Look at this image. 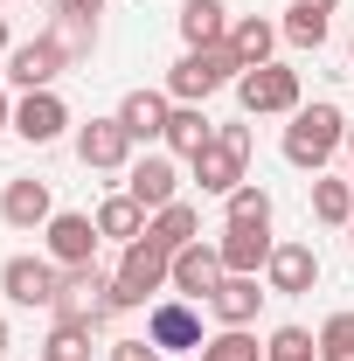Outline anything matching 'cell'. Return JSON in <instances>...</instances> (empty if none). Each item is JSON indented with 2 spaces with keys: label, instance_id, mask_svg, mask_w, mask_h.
I'll return each instance as SVG.
<instances>
[{
  "label": "cell",
  "instance_id": "6da1fadb",
  "mask_svg": "<svg viewBox=\"0 0 354 361\" xmlns=\"http://www.w3.org/2000/svg\"><path fill=\"white\" fill-rule=\"evenodd\" d=\"M341 146H348V111H341V104L312 97V104L292 111V126H285V160H292L299 174H319Z\"/></svg>",
  "mask_w": 354,
  "mask_h": 361
},
{
  "label": "cell",
  "instance_id": "7a4b0ae2",
  "mask_svg": "<svg viewBox=\"0 0 354 361\" xmlns=\"http://www.w3.org/2000/svg\"><path fill=\"white\" fill-rule=\"evenodd\" d=\"M167 285H174V250H160L153 236H139V243H126V264L111 278V313H133V306H146Z\"/></svg>",
  "mask_w": 354,
  "mask_h": 361
},
{
  "label": "cell",
  "instance_id": "3957f363",
  "mask_svg": "<svg viewBox=\"0 0 354 361\" xmlns=\"http://www.w3.org/2000/svg\"><path fill=\"white\" fill-rule=\"evenodd\" d=\"M243 77V63L229 56V42H216V49H188L174 70H167V97L174 104H209L222 84H236Z\"/></svg>",
  "mask_w": 354,
  "mask_h": 361
},
{
  "label": "cell",
  "instance_id": "277c9868",
  "mask_svg": "<svg viewBox=\"0 0 354 361\" xmlns=\"http://www.w3.org/2000/svg\"><path fill=\"white\" fill-rule=\"evenodd\" d=\"M243 160H250V126H216V139L188 160V174L202 195H236L243 188Z\"/></svg>",
  "mask_w": 354,
  "mask_h": 361
},
{
  "label": "cell",
  "instance_id": "5b68a950",
  "mask_svg": "<svg viewBox=\"0 0 354 361\" xmlns=\"http://www.w3.org/2000/svg\"><path fill=\"white\" fill-rule=\"evenodd\" d=\"M236 104L250 111V118H292L306 97H299V70H285V63H257V70H243L236 77Z\"/></svg>",
  "mask_w": 354,
  "mask_h": 361
},
{
  "label": "cell",
  "instance_id": "8992f818",
  "mask_svg": "<svg viewBox=\"0 0 354 361\" xmlns=\"http://www.w3.org/2000/svg\"><path fill=\"white\" fill-rule=\"evenodd\" d=\"M146 341H153L160 355L181 361V355H202V341H209V334H202V313H195L188 299H160V306L146 313Z\"/></svg>",
  "mask_w": 354,
  "mask_h": 361
},
{
  "label": "cell",
  "instance_id": "52a82bcc",
  "mask_svg": "<svg viewBox=\"0 0 354 361\" xmlns=\"http://www.w3.org/2000/svg\"><path fill=\"white\" fill-rule=\"evenodd\" d=\"M56 319H111V278L97 264H77V271H63V292H56V306H49Z\"/></svg>",
  "mask_w": 354,
  "mask_h": 361
},
{
  "label": "cell",
  "instance_id": "ba28073f",
  "mask_svg": "<svg viewBox=\"0 0 354 361\" xmlns=\"http://www.w3.org/2000/svg\"><path fill=\"white\" fill-rule=\"evenodd\" d=\"M63 70H70V49L56 42V35H35V42H21L7 56V84L21 90V97H28V90H56Z\"/></svg>",
  "mask_w": 354,
  "mask_h": 361
},
{
  "label": "cell",
  "instance_id": "9c48e42d",
  "mask_svg": "<svg viewBox=\"0 0 354 361\" xmlns=\"http://www.w3.org/2000/svg\"><path fill=\"white\" fill-rule=\"evenodd\" d=\"M42 243H49V264H63V271L97 264V216L56 209V216H49V229H42Z\"/></svg>",
  "mask_w": 354,
  "mask_h": 361
},
{
  "label": "cell",
  "instance_id": "30bf717a",
  "mask_svg": "<svg viewBox=\"0 0 354 361\" xmlns=\"http://www.w3.org/2000/svg\"><path fill=\"white\" fill-rule=\"evenodd\" d=\"M77 160H84L90 174H118V167H133V133L118 126V111L77 126Z\"/></svg>",
  "mask_w": 354,
  "mask_h": 361
},
{
  "label": "cell",
  "instance_id": "8fae6325",
  "mask_svg": "<svg viewBox=\"0 0 354 361\" xmlns=\"http://www.w3.org/2000/svg\"><path fill=\"white\" fill-rule=\"evenodd\" d=\"M0 292H7L14 306H56L63 264H49V257H7V264H0Z\"/></svg>",
  "mask_w": 354,
  "mask_h": 361
},
{
  "label": "cell",
  "instance_id": "7c38bea8",
  "mask_svg": "<svg viewBox=\"0 0 354 361\" xmlns=\"http://www.w3.org/2000/svg\"><path fill=\"white\" fill-rule=\"evenodd\" d=\"M126 195H133L146 216H160L167 202H181V167H174V153H146V160H133V167H126Z\"/></svg>",
  "mask_w": 354,
  "mask_h": 361
},
{
  "label": "cell",
  "instance_id": "4fadbf2b",
  "mask_svg": "<svg viewBox=\"0 0 354 361\" xmlns=\"http://www.w3.org/2000/svg\"><path fill=\"white\" fill-rule=\"evenodd\" d=\"M264 285L278 292V299H299V292H312L319 285V250L312 243H278L264 264Z\"/></svg>",
  "mask_w": 354,
  "mask_h": 361
},
{
  "label": "cell",
  "instance_id": "5bb4252c",
  "mask_svg": "<svg viewBox=\"0 0 354 361\" xmlns=\"http://www.w3.org/2000/svg\"><path fill=\"white\" fill-rule=\"evenodd\" d=\"M14 133L28 139V146H49V139L70 133V104L56 97V90H28L21 104H14Z\"/></svg>",
  "mask_w": 354,
  "mask_h": 361
},
{
  "label": "cell",
  "instance_id": "9a60e30c",
  "mask_svg": "<svg viewBox=\"0 0 354 361\" xmlns=\"http://www.w3.org/2000/svg\"><path fill=\"white\" fill-rule=\"evenodd\" d=\"M222 278H229V271H222L216 243H188V250H174V292H181V299H209Z\"/></svg>",
  "mask_w": 354,
  "mask_h": 361
},
{
  "label": "cell",
  "instance_id": "2e32d148",
  "mask_svg": "<svg viewBox=\"0 0 354 361\" xmlns=\"http://www.w3.org/2000/svg\"><path fill=\"white\" fill-rule=\"evenodd\" d=\"M222 271H236V278H257V271L271 264V229H243V223H222Z\"/></svg>",
  "mask_w": 354,
  "mask_h": 361
},
{
  "label": "cell",
  "instance_id": "e0dca14e",
  "mask_svg": "<svg viewBox=\"0 0 354 361\" xmlns=\"http://www.w3.org/2000/svg\"><path fill=\"white\" fill-rule=\"evenodd\" d=\"M56 202H49V180H7L0 188V223L14 229H49Z\"/></svg>",
  "mask_w": 354,
  "mask_h": 361
},
{
  "label": "cell",
  "instance_id": "ac0fdd59",
  "mask_svg": "<svg viewBox=\"0 0 354 361\" xmlns=\"http://www.w3.org/2000/svg\"><path fill=\"white\" fill-rule=\"evenodd\" d=\"M167 111H174V97H167V90H126L118 126L133 133V146H146V139H167Z\"/></svg>",
  "mask_w": 354,
  "mask_h": 361
},
{
  "label": "cell",
  "instance_id": "d6986e66",
  "mask_svg": "<svg viewBox=\"0 0 354 361\" xmlns=\"http://www.w3.org/2000/svg\"><path fill=\"white\" fill-rule=\"evenodd\" d=\"M181 42L188 49L229 42V7H222V0H181Z\"/></svg>",
  "mask_w": 354,
  "mask_h": 361
},
{
  "label": "cell",
  "instance_id": "ffe728a7",
  "mask_svg": "<svg viewBox=\"0 0 354 361\" xmlns=\"http://www.w3.org/2000/svg\"><path fill=\"white\" fill-rule=\"evenodd\" d=\"M257 306H264L257 278H236V271H229L216 292H209V313H216L222 326H250V319H257Z\"/></svg>",
  "mask_w": 354,
  "mask_h": 361
},
{
  "label": "cell",
  "instance_id": "44dd1931",
  "mask_svg": "<svg viewBox=\"0 0 354 361\" xmlns=\"http://www.w3.org/2000/svg\"><path fill=\"white\" fill-rule=\"evenodd\" d=\"M209 139H216V118H209L202 104H174V111H167V153L195 160V153H202Z\"/></svg>",
  "mask_w": 354,
  "mask_h": 361
},
{
  "label": "cell",
  "instance_id": "7402d4cb",
  "mask_svg": "<svg viewBox=\"0 0 354 361\" xmlns=\"http://www.w3.org/2000/svg\"><path fill=\"white\" fill-rule=\"evenodd\" d=\"M271 49H278V28H271L264 14H243V21H229V56H236L243 70L271 63Z\"/></svg>",
  "mask_w": 354,
  "mask_h": 361
},
{
  "label": "cell",
  "instance_id": "603a6c76",
  "mask_svg": "<svg viewBox=\"0 0 354 361\" xmlns=\"http://www.w3.org/2000/svg\"><path fill=\"white\" fill-rule=\"evenodd\" d=\"M146 223H153V216L139 209L133 195H104V202H97V236H111V243H139Z\"/></svg>",
  "mask_w": 354,
  "mask_h": 361
},
{
  "label": "cell",
  "instance_id": "cb8c5ba5",
  "mask_svg": "<svg viewBox=\"0 0 354 361\" xmlns=\"http://www.w3.org/2000/svg\"><path fill=\"white\" fill-rule=\"evenodd\" d=\"M146 236H153L160 250H188V243H202V209H188V202H167V209L146 223Z\"/></svg>",
  "mask_w": 354,
  "mask_h": 361
},
{
  "label": "cell",
  "instance_id": "d4e9b609",
  "mask_svg": "<svg viewBox=\"0 0 354 361\" xmlns=\"http://www.w3.org/2000/svg\"><path fill=\"white\" fill-rule=\"evenodd\" d=\"M312 216H319L326 229H348V223H354V180L312 174Z\"/></svg>",
  "mask_w": 354,
  "mask_h": 361
},
{
  "label": "cell",
  "instance_id": "484cf974",
  "mask_svg": "<svg viewBox=\"0 0 354 361\" xmlns=\"http://www.w3.org/2000/svg\"><path fill=\"white\" fill-rule=\"evenodd\" d=\"M90 319H56L49 326V341H42V361H90Z\"/></svg>",
  "mask_w": 354,
  "mask_h": 361
},
{
  "label": "cell",
  "instance_id": "4316f807",
  "mask_svg": "<svg viewBox=\"0 0 354 361\" xmlns=\"http://www.w3.org/2000/svg\"><path fill=\"white\" fill-rule=\"evenodd\" d=\"M222 223H243V229H271V195L243 180L236 195H222Z\"/></svg>",
  "mask_w": 354,
  "mask_h": 361
},
{
  "label": "cell",
  "instance_id": "83f0119b",
  "mask_svg": "<svg viewBox=\"0 0 354 361\" xmlns=\"http://www.w3.org/2000/svg\"><path fill=\"white\" fill-rule=\"evenodd\" d=\"M202 361H264V348H257L250 326H222V334L202 341Z\"/></svg>",
  "mask_w": 354,
  "mask_h": 361
},
{
  "label": "cell",
  "instance_id": "f1b7e54d",
  "mask_svg": "<svg viewBox=\"0 0 354 361\" xmlns=\"http://www.w3.org/2000/svg\"><path fill=\"white\" fill-rule=\"evenodd\" d=\"M264 361H319V334H306V326H271Z\"/></svg>",
  "mask_w": 354,
  "mask_h": 361
},
{
  "label": "cell",
  "instance_id": "f546056e",
  "mask_svg": "<svg viewBox=\"0 0 354 361\" xmlns=\"http://www.w3.org/2000/svg\"><path fill=\"white\" fill-rule=\"evenodd\" d=\"M292 49H319L326 42V14H312V7H285V28H278Z\"/></svg>",
  "mask_w": 354,
  "mask_h": 361
},
{
  "label": "cell",
  "instance_id": "4dcf8cb0",
  "mask_svg": "<svg viewBox=\"0 0 354 361\" xmlns=\"http://www.w3.org/2000/svg\"><path fill=\"white\" fill-rule=\"evenodd\" d=\"M49 35L70 49V63H77V56H90V42H97V21H90V14H63V7H56V28H49Z\"/></svg>",
  "mask_w": 354,
  "mask_h": 361
},
{
  "label": "cell",
  "instance_id": "1f68e13d",
  "mask_svg": "<svg viewBox=\"0 0 354 361\" xmlns=\"http://www.w3.org/2000/svg\"><path fill=\"white\" fill-rule=\"evenodd\" d=\"M319 361H354V313H326V326H319Z\"/></svg>",
  "mask_w": 354,
  "mask_h": 361
},
{
  "label": "cell",
  "instance_id": "d6a6232c",
  "mask_svg": "<svg viewBox=\"0 0 354 361\" xmlns=\"http://www.w3.org/2000/svg\"><path fill=\"white\" fill-rule=\"evenodd\" d=\"M111 361H167L153 341H111Z\"/></svg>",
  "mask_w": 354,
  "mask_h": 361
},
{
  "label": "cell",
  "instance_id": "836d02e7",
  "mask_svg": "<svg viewBox=\"0 0 354 361\" xmlns=\"http://www.w3.org/2000/svg\"><path fill=\"white\" fill-rule=\"evenodd\" d=\"M56 7H63V14H97L104 0H56Z\"/></svg>",
  "mask_w": 354,
  "mask_h": 361
},
{
  "label": "cell",
  "instance_id": "e575fe53",
  "mask_svg": "<svg viewBox=\"0 0 354 361\" xmlns=\"http://www.w3.org/2000/svg\"><path fill=\"white\" fill-rule=\"evenodd\" d=\"M292 7H312V14H334L341 0H292Z\"/></svg>",
  "mask_w": 354,
  "mask_h": 361
},
{
  "label": "cell",
  "instance_id": "d590c367",
  "mask_svg": "<svg viewBox=\"0 0 354 361\" xmlns=\"http://www.w3.org/2000/svg\"><path fill=\"white\" fill-rule=\"evenodd\" d=\"M7 126H14V104H7V90H0V133H7Z\"/></svg>",
  "mask_w": 354,
  "mask_h": 361
},
{
  "label": "cell",
  "instance_id": "8d00e7d4",
  "mask_svg": "<svg viewBox=\"0 0 354 361\" xmlns=\"http://www.w3.org/2000/svg\"><path fill=\"white\" fill-rule=\"evenodd\" d=\"M0 56H14V42H7V14H0Z\"/></svg>",
  "mask_w": 354,
  "mask_h": 361
},
{
  "label": "cell",
  "instance_id": "74e56055",
  "mask_svg": "<svg viewBox=\"0 0 354 361\" xmlns=\"http://www.w3.org/2000/svg\"><path fill=\"white\" fill-rule=\"evenodd\" d=\"M348 160H354V118H348Z\"/></svg>",
  "mask_w": 354,
  "mask_h": 361
},
{
  "label": "cell",
  "instance_id": "f35d334b",
  "mask_svg": "<svg viewBox=\"0 0 354 361\" xmlns=\"http://www.w3.org/2000/svg\"><path fill=\"white\" fill-rule=\"evenodd\" d=\"M0 355H7V319H0Z\"/></svg>",
  "mask_w": 354,
  "mask_h": 361
},
{
  "label": "cell",
  "instance_id": "ab89813d",
  "mask_svg": "<svg viewBox=\"0 0 354 361\" xmlns=\"http://www.w3.org/2000/svg\"><path fill=\"white\" fill-rule=\"evenodd\" d=\"M181 361H202V355H181Z\"/></svg>",
  "mask_w": 354,
  "mask_h": 361
},
{
  "label": "cell",
  "instance_id": "60d3db41",
  "mask_svg": "<svg viewBox=\"0 0 354 361\" xmlns=\"http://www.w3.org/2000/svg\"><path fill=\"white\" fill-rule=\"evenodd\" d=\"M348 243H354V223H348Z\"/></svg>",
  "mask_w": 354,
  "mask_h": 361
},
{
  "label": "cell",
  "instance_id": "b9f144b4",
  "mask_svg": "<svg viewBox=\"0 0 354 361\" xmlns=\"http://www.w3.org/2000/svg\"><path fill=\"white\" fill-rule=\"evenodd\" d=\"M348 56H354V49H348Z\"/></svg>",
  "mask_w": 354,
  "mask_h": 361
},
{
  "label": "cell",
  "instance_id": "7bdbcfd3",
  "mask_svg": "<svg viewBox=\"0 0 354 361\" xmlns=\"http://www.w3.org/2000/svg\"><path fill=\"white\" fill-rule=\"evenodd\" d=\"M348 180H354V174H348Z\"/></svg>",
  "mask_w": 354,
  "mask_h": 361
}]
</instances>
